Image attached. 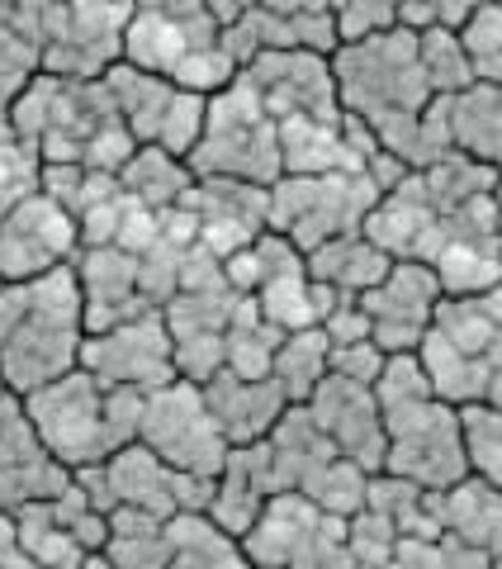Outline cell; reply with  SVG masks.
<instances>
[{
    "label": "cell",
    "instance_id": "obj_9",
    "mask_svg": "<svg viewBox=\"0 0 502 569\" xmlns=\"http://www.w3.org/2000/svg\"><path fill=\"white\" fill-rule=\"evenodd\" d=\"M418 62L426 71L432 96H460L464 86H474V71H470V58H464L460 33L445 29V24L418 29Z\"/></svg>",
    "mask_w": 502,
    "mask_h": 569
},
{
    "label": "cell",
    "instance_id": "obj_5",
    "mask_svg": "<svg viewBox=\"0 0 502 569\" xmlns=\"http://www.w3.org/2000/svg\"><path fill=\"white\" fill-rule=\"evenodd\" d=\"M81 361L91 376L129 389H157L171 385L175 361H171V332L157 318H129L100 332V342L81 347Z\"/></svg>",
    "mask_w": 502,
    "mask_h": 569
},
{
    "label": "cell",
    "instance_id": "obj_7",
    "mask_svg": "<svg viewBox=\"0 0 502 569\" xmlns=\"http://www.w3.org/2000/svg\"><path fill=\"white\" fill-rule=\"evenodd\" d=\"M328 351L332 342L322 337V328H299V332H284L280 347H275V361H271V376L284 389L290 403H303L318 389V380L328 376Z\"/></svg>",
    "mask_w": 502,
    "mask_h": 569
},
{
    "label": "cell",
    "instance_id": "obj_3",
    "mask_svg": "<svg viewBox=\"0 0 502 569\" xmlns=\"http://www.w3.org/2000/svg\"><path fill=\"white\" fill-rule=\"evenodd\" d=\"M24 422L43 451L62 466H91V460L110 456L104 441V389L96 385L91 370H67L62 380L33 389L24 399Z\"/></svg>",
    "mask_w": 502,
    "mask_h": 569
},
{
    "label": "cell",
    "instance_id": "obj_1",
    "mask_svg": "<svg viewBox=\"0 0 502 569\" xmlns=\"http://www.w3.org/2000/svg\"><path fill=\"white\" fill-rule=\"evenodd\" d=\"M384 470L418 489H451L470 475L460 437V408L436 395L384 408Z\"/></svg>",
    "mask_w": 502,
    "mask_h": 569
},
{
    "label": "cell",
    "instance_id": "obj_8",
    "mask_svg": "<svg viewBox=\"0 0 502 569\" xmlns=\"http://www.w3.org/2000/svg\"><path fill=\"white\" fill-rule=\"evenodd\" d=\"M460 437H464V460H470L474 479L502 489V408L460 403Z\"/></svg>",
    "mask_w": 502,
    "mask_h": 569
},
{
    "label": "cell",
    "instance_id": "obj_12",
    "mask_svg": "<svg viewBox=\"0 0 502 569\" xmlns=\"http://www.w3.org/2000/svg\"><path fill=\"white\" fill-rule=\"evenodd\" d=\"M0 6H14V0H0Z\"/></svg>",
    "mask_w": 502,
    "mask_h": 569
},
{
    "label": "cell",
    "instance_id": "obj_6",
    "mask_svg": "<svg viewBox=\"0 0 502 569\" xmlns=\"http://www.w3.org/2000/svg\"><path fill=\"white\" fill-rule=\"evenodd\" d=\"M451 148L502 176V81H474L451 96Z\"/></svg>",
    "mask_w": 502,
    "mask_h": 569
},
{
    "label": "cell",
    "instance_id": "obj_2",
    "mask_svg": "<svg viewBox=\"0 0 502 569\" xmlns=\"http://www.w3.org/2000/svg\"><path fill=\"white\" fill-rule=\"evenodd\" d=\"M138 437L171 470L219 479V470L228 466V441L209 413L204 389H194V385H157L142 399Z\"/></svg>",
    "mask_w": 502,
    "mask_h": 569
},
{
    "label": "cell",
    "instance_id": "obj_4",
    "mask_svg": "<svg viewBox=\"0 0 502 569\" xmlns=\"http://www.w3.org/2000/svg\"><path fill=\"white\" fill-rule=\"evenodd\" d=\"M355 305L370 318V342L384 356L418 351L426 328H432V313L441 305V280L432 266H422V261H393L389 276L374 284V290H365Z\"/></svg>",
    "mask_w": 502,
    "mask_h": 569
},
{
    "label": "cell",
    "instance_id": "obj_10",
    "mask_svg": "<svg viewBox=\"0 0 502 569\" xmlns=\"http://www.w3.org/2000/svg\"><path fill=\"white\" fill-rule=\"evenodd\" d=\"M200 6H204L213 20H219V29H223V24H232V20H242L247 10H257L261 0H200Z\"/></svg>",
    "mask_w": 502,
    "mask_h": 569
},
{
    "label": "cell",
    "instance_id": "obj_11",
    "mask_svg": "<svg viewBox=\"0 0 502 569\" xmlns=\"http://www.w3.org/2000/svg\"><path fill=\"white\" fill-rule=\"evenodd\" d=\"M261 10L294 20V14H318V10H328V0H261Z\"/></svg>",
    "mask_w": 502,
    "mask_h": 569
}]
</instances>
